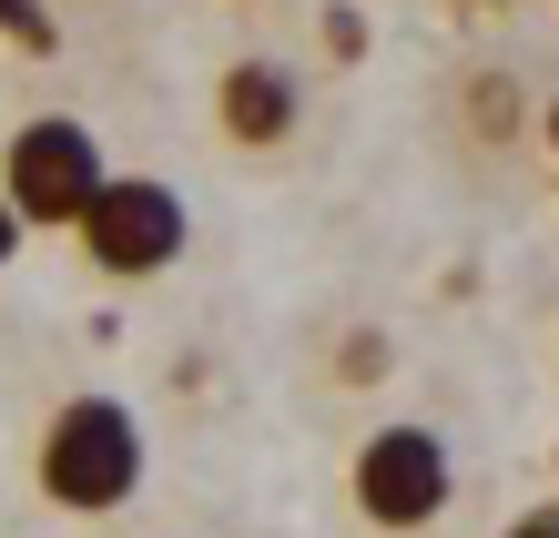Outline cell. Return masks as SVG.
<instances>
[{"label": "cell", "instance_id": "1", "mask_svg": "<svg viewBox=\"0 0 559 538\" xmlns=\"http://www.w3.org/2000/svg\"><path fill=\"white\" fill-rule=\"evenodd\" d=\"M143 467H153L143 417L122 407V396H103V386L61 396L51 427H41V447H31V478H41V498L61 518H112L122 498L143 488Z\"/></svg>", "mask_w": 559, "mask_h": 538}, {"label": "cell", "instance_id": "2", "mask_svg": "<svg viewBox=\"0 0 559 538\" xmlns=\"http://www.w3.org/2000/svg\"><path fill=\"white\" fill-rule=\"evenodd\" d=\"M103 183H112V163L92 143V122H72V112H31V122H11V143H0V204L31 234H72Z\"/></svg>", "mask_w": 559, "mask_h": 538}, {"label": "cell", "instance_id": "3", "mask_svg": "<svg viewBox=\"0 0 559 538\" xmlns=\"http://www.w3.org/2000/svg\"><path fill=\"white\" fill-rule=\"evenodd\" d=\"M346 498H356V518H367L377 538H417V528H438L448 518V498H457V457H448V437L438 427H367L356 437V457H346Z\"/></svg>", "mask_w": 559, "mask_h": 538}, {"label": "cell", "instance_id": "4", "mask_svg": "<svg viewBox=\"0 0 559 538\" xmlns=\"http://www.w3.org/2000/svg\"><path fill=\"white\" fill-rule=\"evenodd\" d=\"M72 244L92 275H112V285H153V275H174L183 244H193V214H183V193L174 183H153V174H112L103 193H92V214L72 224Z\"/></svg>", "mask_w": 559, "mask_h": 538}, {"label": "cell", "instance_id": "5", "mask_svg": "<svg viewBox=\"0 0 559 538\" xmlns=\"http://www.w3.org/2000/svg\"><path fill=\"white\" fill-rule=\"evenodd\" d=\"M295 132H306V82H295L285 61L245 51V61H224V72H214V143H235V153H285Z\"/></svg>", "mask_w": 559, "mask_h": 538}, {"label": "cell", "instance_id": "6", "mask_svg": "<svg viewBox=\"0 0 559 538\" xmlns=\"http://www.w3.org/2000/svg\"><path fill=\"white\" fill-rule=\"evenodd\" d=\"M468 132H478V143H509V132H519V92H509V72H468Z\"/></svg>", "mask_w": 559, "mask_h": 538}, {"label": "cell", "instance_id": "7", "mask_svg": "<svg viewBox=\"0 0 559 538\" xmlns=\"http://www.w3.org/2000/svg\"><path fill=\"white\" fill-rule=\"evenodd\" d=\"M0 41H11V51H31V61H51V51H61L51 0H0Z\"/></svg>", "mask_w": 559, "mask_h": 538}, {"label": "cell", "instance_id": "8", "mask_svg": "<svg viewBox=\"0 0 559 538\" xmlns=\"http://www.w3.org/2000/svg\"><path fill=\"white\" fill-rule=\"evenodd\" d=\"M386 366H397L386 335H336V376H346V386H386Z\"/></svg>", "mask_w": 559, "mask_h": 538}, {"label": "cell", "instance_id": "9", "mask_svg": "<svg viewBox=\"0 0 559 538\" xmlns=\"http://www.w3.org/2000/svg\"><path fill=\"white\" fill-rule=\"evenodd\" d=\"M325 51L356 61V51H367V21H356V11H325Z\"/></svg>", "mask_w": 559, "mask_h": 538}, {"label": "cell", "instance_id": "10", "mask_svg": "<svg viewBox=\"0 0 559 538\" xmlns=\"http://www.w3.org/2000/svg\"><path fill=\"white\" fill-rule=\"evenodd\" d=\"M499 538H559V498H549V509H519Z\"/></svg>", "mask_w": 559, "mask_h": 538}, {"label": "cell", "instance_id": "11", "mask_svg": "<svg viewBox=\"0 0 559 538\" xmlns=\"http://www.w3.org/2000/svg\"><path fill=\"white\" fill-rule=\"evenodd\" d=\"M21 244H31V224H21V214H11V204H0V264H11V254H21Z\"/></svg>", "mask_w": 559, "mask_h": 538}, {"label": "cell", "instance_id": "12", "mask_svg": "<svg viewBox=\"0 0 559 538\" xmlns=\"http://www.w3.org/2000/svg\"><path fill=\"white\" fill-rule=\"evenodd\" d=\"M539 143H549V153H559V103H549V112H539Z\"/></svg>", "mask_w": 559, "mask_h": 538}, {"label": "cell", "instance_id": "13", "mask_svg": "<svg viewBox=\"0 0 559 538\" xmlns=\"http://www.w3.org/2000/svg\"><path fill=\"white\" fill-rule=\"evenodd\" d=\"M457 11H509V0H457Z\"/></svg>", "mask_w": 559, "mask_h": 538}, {"label": "cell", "instance_id": "14", "mask_svg": "<svg viewBox=\"0 0 559 538\" xmlns=\"http://www.w3.org/2000/svg\"><path fill=\"white\" fill-rule=\"evenodd\" d=\"M549 193H559V163H549Z\"/></svg>", "mask_w": 559, "mask_h": 538}, {"label": "cell", "instance_id": "15", "mask_svg": "<svg viewBox=\"0 0 559 538\" xmlns=\"http://www.w3.org/2000/svg\"><path fill=\"white\" fill-rule=\"evenodd\" d=\"M235 11H254V0H235Z\"/></svg>", "mask_w": 559, "mask_h": 538}, {"label": "cell", "instance_id": "16", "mask_svg": "<svg viewBox=\"0 0 559 538\" xmlns=\"http://www.w3.org/2000/svg\"><path fill=\"white\" fill-rule=\"evenodd\" d=\"M549 11H559V0H549Z\"/></svg>", "mask_w": 559, "mask_h": 538}]
</instances>
